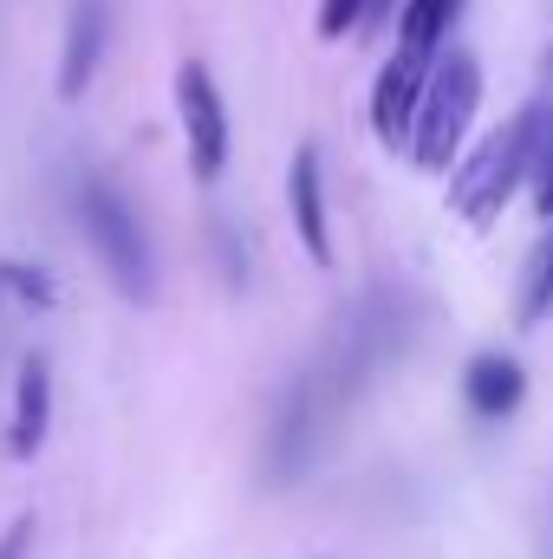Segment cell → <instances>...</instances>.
I'll return each mask as SVG.
<instances>
[{
  "label": "cell",
  "instance_id": "obj_1",
  "mask_svg": "<svg viewBox=\"0 0 553 559\" xmlns=\"http://www.w3.org/2000/svg\"><path fill=\"white\" fill-rule=\"evenodd\" d=\"M541 131H548V105H521L495 138L456 169V182H449V209H456L469 228H495L502 209L528 189V169H534V143H541Z\"/></svg>",
  "mask_w": 553,
  "mask_h": 559
},
{
  "label": "cell",
  "instance_id": "obj_2",
  "mask_svg": "<svg viewBox=\"0 0 553 559\" xmlns=\"http://www.w3.org/2000/svg\"><path fill=\"white\" fill-rule=\"evenodd\" d=\"M79 222H85V241L98 254V267L111 280L118 299L131 306H156V248L143 235V215L125 202V189L98 169H85L79 182Z\"/></svg>",
  "mask_w": 553,
  "mask_h": 559
},
{
  "label": "cell",
  "instance_id": "obj_3",
  "mask_svg": "<svg viewBox=\"0 0 553 559\" xmlns=\"http://www.w3.org/2000/svg\"><path fill=\"white\" fill-rule=\"evenodd\" d=\"M475 105H482V59L462 52V46H443L430 79H423V98H416V124H411V156L423 176H443L456 163V150L469 143V124H475Z\"/></svg>",
  "mask_w": 553,
  "mask_h": 559
},
{
  "label": "cell",
  "instance_id": "obj_4",
  "mask_svg": "<svg viewBox=\"0 0 553 559\" xmlns=\"http://www.w3.org/2000/svg\"><path fill=\"white\" fill-rule=\"evenodd\" d=\"M176 118H183V143H189V176L215 182L228 169L235 124H228V98H222V85H215V72L202 59L176 66Z\"/></svg>",
  "mask_w": 553,
  "mask_h": 559
},
{
  "label": "cell",
  "instance_id": "obj_5",
  "mask_svg": "<svg viewBox=\"0 0 553 559\" xmlns=\"http://www.w3.org/2000/svg\"><path fill=\"white\" fill-rule=\"evenodd\" d=\"M105 46H111V0H72L66 7V33H59V79L52 92L66 105H79L105 66Z\"/></svg>",
  "mask_w": 553,
  "mask_h": 559
},
{
  "label": "cell",
  "instance_id": "obj_6",
  "mask_svg": "<svg viewBox=\"0 0 553 559\" xmlns=\"http://www.w3.org/2000/svg\"><path fill=\"white\" fill-rule=\"evenodd\" d=\"M319 449V391L313 378H293L268 423V481H299Z\"/></svg>",
  "mask_w": 553,
  "mask_h": 559
},
{
  "label": "cell",
  "instance_id": "obj_7",
  "mask_svg": "<svg viewBox=\"0 0 553 559\" xmlns=\"http://www.w3.org/2000/svg\"><path fill=\"white\" fill-rule=\"evenodd\" d=\"M286 209H293V235L306 248L313 267H332V215H326V163H319V143H299L293 163H286Z\"/></svg>",
  "mask_w": 553,
  "mask_h": 559
},
{
  "label": "cell",
  "instance_id": "obj_8",
  "mask_svg": "<svg viewBox=\"0 0 553 559\" xmlns=\"http://www.w3.org/2000/svg\"><path fill=\"white\" fill-rule=\"evenodd\" d=\"M430 66L436 59H423V52H391L385 66H378V85H372V131L385 150H404L411 143V124H416V98H423V79H430Z\"/></svg>",
  "mask_w": 553,
  "mask_h": 559
},
{
  "label": "cell",
  "instance_id": "obj_9",
  "mask_svg": "<svg viewBox=\"0 0 553 559\" xmlns=\"http://www.w3.org/2000/svg\"><path fill=\"white\" fill-rule=\"evenodd\" d=\"M462 404L482 423H508L528 404V365L515 352H475L462 365Z\"/></svg>",
  "mask_w": 553,
  "mask_h": 559
},
{
  "label": "cell",
  "instance_id": "obj_10",
  "mask_svg": "<svg viewBox=\"0 0 553 559\" xmlns=\"http://www.w3.org/2000/svg\"><path fill=\"white\" fill-rule=\"evenodd\" d=\"M46 429H52V365L33 352V358H20V378H13L7 455H13V462H33V455L46 449Z\"/></svg>",
  "mask_w": 553,
  "mask_h": 559
},
{
  "label": "cell",
  "instance_id": "obj_11",
  "mask_svg": "<svg viewBox=\"0 0 553 559\" xmlns=\"http://www.w3.org/2000/svg\"><path fill=\"white\" fill-rule=\"evenodd\" d=\"M553 319V222H541L528 261H521V286H515V325L534 332Z\"/></svg>",
  "mask_w": 553,
  "mask_h": 559
},
{
  "label": "cell",
  "instance_id": "obj_12",
  "mask_svg": "<svg viewBox=\"0 0 553 559\" xmlns=\"http://www.w3.org/2000/svg\"><path fill=\"white\" fill-rule=\"evenodd\" d=\"M456 13H462V0H404V7H398V46L436 59V52L449 46Z\"/></svg>",
  "mask_w": 553,
  "mask_h": 559
},
{
  "label": "cell",
  "instance_id": "obj_13",
  "mask_svg": "<svg viewBox=\"0 0 553 559\" xmlns=\"http://www.w3.org/2000/svg\"><path fill=\"white\" fill-rule=\"evenodd\" d=\"M0 286H7L13 299H26V306H52V299H59L52 274L33 267V261H0Z\"/></svg>",
  "mask_w": 553,
  "mask_h": 559
},
{
  "label": "cell",
  "instance_id": "obj_14",
  "mask_svg": "<svg viewBox=\"0 0 553 559\" xmlns=\"http://www.w3.org/2000/svg\"><path fill=\"white\" fill-rule=\"evenodd\" d=\"M528 195H534V215H541V222H553V118H548V131H541V143H534Z\"/></svg>",
  "mask_w": 553,
  "mask_h": 559
},
{
  "label": "cell",
  "instance_id": "obj_15",
  "mask_svg": "<svg viewBox=\"0 0 553 559\" xmlns=\"http://www.w3.org/2000/svg\"><path fill=\"white\" fill-rule=\"evenodd\" d=\"M358 26H365V0H319V13H313V33L319 39H345Z\"/></svg>",
  "mask_w": 553,
  "mask_h": 559
},
{
  "label": "cell",
  "instance_id": "obj_16",
  "mask_svg": "<svg viewBox=\"0 0 553 559\" xmlns=\"http://www.w3.org/2000/svg\"><path fill=\"white\" fill-rule=\"evenodd\" d=\"M398 7H404V0H365V26H358V33H378V26H391V20H398Z\"/></svg>",
  "mask_w": 553,
  "mask_h": 559
}]
</instances>
